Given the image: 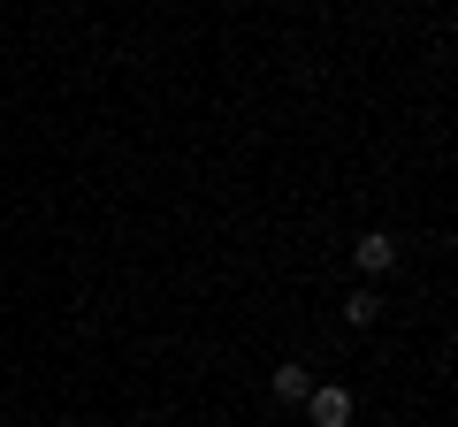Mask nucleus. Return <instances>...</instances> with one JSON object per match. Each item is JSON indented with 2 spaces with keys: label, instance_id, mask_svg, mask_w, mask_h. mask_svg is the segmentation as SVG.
I'll list each match as a JSON object with an SVG mask.
<instances>
[{
  "label": "nucleus",
  "instance_id": "obj_1",
  "mask_svg": "<svg viewBox=\"0 0 458 427\" xmlns=\"http://www.w3.org/2000/svg\"><path fill=\"white\" fill-rule=\"evenodd\" d=\"M306 405H313V427H352V389H306Z\"/></svg>",
  "mask_w": 458,
  "mask_h": 427
},
{
  "label": "nucleus",
  "instance_id": "obj_2",
  "mask_svg": "<svg viewBox=\"0 0 458 427\" xmlns=\"http://www.w3.org/2000/svg\"><path fill=\"white\" fill-rule=\"evenodd\" d=\"M352 260H360L367 275H382V267H397V237L390 230H367L360 245H352Z\"/></svg>",
  "mask_w": 458,
  "mask_h": 427
},
{
  "label": "nucleus",
  "instance_id": "obj_3",
  "mask_svg": "<svg viewBox=\"0 0 458 427\" xmlns=\"http://www.w3.org/2000/svg\"><path fill=\"white\" fill-rule=\"evenodd\" d=\"M306 389H313V374H306V366H276V397H283V405H298Z\"/></svg>",
  "mask_w": 458,
  "mask_h": 427
},
{
  "label": "nucleus",
  "instance_id": "obj_4",
  "mask_svg": "<svg viewBox=\"0 0 458 427\" xmlns=\"http://www.w3.org/2000/svg\"><path fill=\"white\" fill-rule=\"evenodd\" d=\"M375 313H382V297H375V290H352V306H344V321H352V329H367Z\"/></svg>",
  "mask_w": 458,
  "mask_h": 427
},
{
  "label": "nucleus",
  "instance_id": "obj_5",
  "mask_svg": "<svg viewBox=\"0 0 458 427\" xmlns=\"http://www.w3.org/2000/svg\"><path fill=\"white\" fill-rule=\"evenodd\" d=\"M69 427H77V420H69Z\"/></svg>",
  "mask_w": 458,
  "mask_h": 427
}]
</instances>
